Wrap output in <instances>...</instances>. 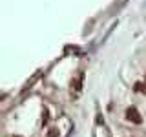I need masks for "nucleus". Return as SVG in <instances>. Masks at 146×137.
Instances as JSON below:
<instances>
[{
	"label": "nucleus",
	"instance_id": "f03ea898",
	"mask_svg": "<svg viewBox=\"0 0 146 137\" xmlns=\"http://www.w3.org/2000/svg\"><path fill=\"white\" fill-rule=\"evenodd\" d=\"M49 137H58V132L55 130V128H51V130H49Z\"/></svg>",
	"mask_w": 146,
	"mask_h": 137
},
{
	"label": "nucleus",
	"instance_id": "f257e3e1",
	"mask_svg": "<svg viewBox=\"0 0 146 137\" xmlns=\"http://www.w3.org/2000/svg\"><path fill=\"white\" fill-rule=\"evenodd\" d=\"M126 119H128V121H131V122H137V124L143 122V117H141V113L137 112L135 108H128L126 110Z\"/></svg>",
	"mask_w": 146,
	"mask_h": 137
},
{
	"label": "nucleus",
	"instance_id": "7ed1b4c3",
	"mask_svg": "<svg viewBox=\"0 0 146 137\" xmlns=\"http://www.w3.org/2000/svg\"><path fill=\"white\" fill-rule=\"evenodd\" d=\"M135 90L137 91H144V86L141 84V82H137V84H135Z\"/></svg>",
	"mask_w": 146,
	"mask_h": 137
},
{
	"label": "nucleus",
	"instance_id": "20e7f679",
	"mask_svg": "<svg viewBox=\"0 0 146 137\" xmlns=\"http://www.w3.org/2000/svg\"><path fill=\"white\" fill-rule=\"evenodd\" d=\"M42 121H44V122L48 121V112H44V113H42Z\"/></svg>",
	"mask_w": 146,
	"mask_h": 137
}]
</instances>
